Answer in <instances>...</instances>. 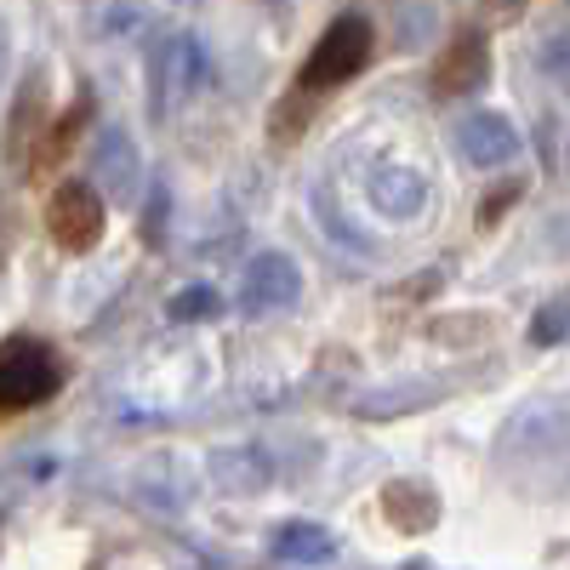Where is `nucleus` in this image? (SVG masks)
Instances as JSON below:
<instances>
[{
    "label": "nucleus",
    "instance_id": "6ab92c4d",
    "mask_svg": "<svg viewBox=\"0 0 570 570\" xmlns=\"http://www.w3.org/2000/svg\"><path fill=\"white\" fill-rule=\"evenodd\" d=\"M142 240H149V246L166 240V188H155V195H149V212H142Z\"/></svg>",
    "mask_w": 570,
    "mask_h": 570
},
{
    "label": "nucleus",
    "instance_id": "9b49d317",
    "mask_svg": "<svg viewBox=\"0 0 570 570\" xmlns=\"http://www.w3.org/2000/svg\"><path fill=\"white\" fill-rule=\"evenodd\" d=\"M268 553L285 559V564H331L337 559V537L325 525H308V519H285L268 537Z\"/></svg>",
    "mask_w": 570,
    "mask_h": 570
},
{
    "label": "nucleus",
    "instance_id": "7ed1b4c3",
    "mask_svg": "<svg viewBox=\"0 0 570 570\" xmlns=\"http://www.w3.org/2000/svg\"><path fill=\"white\" fill-rule=\"evenodd\" d=\"M46 234L63 252H91L104 240V195L98 183H58L46 200Z\"/></svg>",
    "mask_w": 570,
    "mask_h": 570
},
{
    "label": "nucleus",
    "instance_id": "1a4fd4ad",
    "mask_svg": "<svg viewBox=\"0 0 570 570\" xmlns=\"http://www.w3.org/2000/svg\"><path fill=\"white\" fill-rule=\"evenodd\" d=\"M200 75H206L200 40L195 35H171L160 46V58H155V115H166L171 98H188V91L200 86Z\"/></svg>",
    "mask_w": 570,
    "mask_h": 570
},
{
    "label": "nucleus",
    "instance_id": "f257e3e1",
    "mask_svg": "<svg viewBox=\"0 0 570 570\" xmlns=\"http://www.w3.org/2000/svg\"><path fill=\"white\" fill-rule=\"evenodd\" d=\"M63 354L40 337H7L0 348V411H29L63 389Z\"/></svg>",
    "mask_w": 570,
    "mask_h": 570
},
{
    "label": "nucleus",
    "instance_id": "f03ea898",
    "mask_svg": "<svg viewBox=\"0 0 570 570\" xmlns=\"http://www.w3.org/2000/svg\"><path fill=\"white\" fill-rule=\"evenodd\" d=\"M371 46H376V40H371V23H365L360 12H343L337 23L320 35V46L308 52V63L297 69V86L320 98V91L354 80V75L371 63Z\"/></svg>",
    "mask_w": 570,
    "mask_h": 570
},
{
    "label": "nucleus",
    "instance_id": "6e6552de",
    "mask_svg": "<svg viewBox=\"0 0 570 570\" xmlns=\"http://www.w3.org/2000/svg\"><path fill=\"white\" fill-rule=\"evenodd\" d=\"M365 200H371V212H383L389 223H411L428 206V177L416 166H376L365 177Z\"/></svg>",
    "mask_w": 570,
    "mask_h": 570
},
{
    "label": "nucleus",
    "instance_id": "9d476101",
    "mask_svg": "<svg viewBox=\"0 0 570 570\" xmlns=\"http://www.w3.org/2000/svg\"><path fill=\"white\" fill-rule=\"evenodd\" d=\"M383 513H389V525L400 537H428L440 525V497L422 480H389L383 485Z\"/></svg>",
    "mask_w": 570,
    "mask_h": 570
},
{
    "label": "nucleus",
    "instance_id": "2eb2a0df",
    "mask_svg": "<svg viewBox=\"0 0 570 570\" xmlns=\"http://www.w3.org/2000/svg\"><path fill=\"white\" fill-rule=\"evenodd\" d=\"M217 308H223V297L212 292V285H183V292L166 303V314H171L177 325H183V320H212Z\"/></svg>",
    "mask_w": 570,
    "mask_h": 570
},
{
    "label": "nucleus",
    "instance_id": "20e7f679",
    "mask_svg": "<svg viewBox=\"0 0 570 570\" xmlns=\"http://www.w3.org/2000/svg\"><path fill=\"white\" fill-rule=\"evenodd\" d=\"M303 297V268L292 252H257L240 274V308L246 314H285Z\"/></svg>",
    "mask_w": 570,
    "mask_h": 570
},
{
    "label": "nucleus",
    "instance_id": "ddd939ff",
    "mask_svg": "<svg viewBox=\"0 0 570 570\" xmlns=\"http://www.w3.org/2000/svg\"><path fill=\"white\" fill-rule=\"evenodd\" d=\"M212 473L223 485H263L268 480V462L257 451H217L212 456Z\"/></svg>",
    "mask_w": 570,
    "mask_h": 570
},
{
    "label": "nucleus",
    "instance_id": "39448f33",
    "mask_svg": "<svg viewBox=\"0 0 570 570\" xmlns=\"http://www.w3.org/2000/svg\"><path fill=\"white\" fill-rule=\"evenodd\" d=\"M91 177L109 200L120 206H137L142 195V155H137V137H126L120 126H109L98 142H91Z\"/></svg>",
    "mask_w": 570,
    "mask_h": 570
},
{
    "label": "nucleus",
    "instance_id": "a211bd4d",
    "mask_svg": "<svg viewBox=\"0 0 570 570\" xmlns=\"http://www.w3.org/2000/svg\"><path fill=\"white\" fill-rule=\"evenodd\" d=\"M519 195H525V183H502V188H491V195H485V206H480V228H497V217L502 212H513L519 206Z\"/></svg>",
    "mask_w": 570,
    "mask_h": 570
},
{
    "label": "nucleus",
    "instance_id": "0eeeda50",
    "mask_svg": "<svg viewBox=\"0 0 570 570\" xmlns=\"http://www.w3.org/2000/svg\"><path fill=\"white\" fill-rule=\"evenodd\" d=\"M456 155H462L468 166L497 171V166H508V160L519 155V126H513L508 115H497V109L468 115V120H456Z\"/></svg>",
    "mask_w": 570,
    "mask_h": 570
},
{
    "label": "nucleus",
    "instance_id": "dca6fc26",
    "mask_svg": "<svg viewBox=\"0 0 570 570\" xmlns=\"http://www.w3.org/2000/svg\"><path fill=\"white\" fill-rule=\"evenodd\" d=\"M564 331H570V297L542 303L537 320H531V343H537V348H553V343H564Z\"/></svg>",
    "mask_w": 570,
    "mask_h": 570
},
{
    "label": "nucleus",
    "instance_id": "f8f14e48",
    "mask_svg": "<svg viewBox=\"0 0 570 570\" xmlns=\"http://www.w3.org/2000/svg\"><path fill=\"white\" fill-rule=\"evenodd\" d=\"M91 109H98V104H91V98H80V104H75V109H69V115H63L52 131H40V142H35V160H29V171H35V177H40L46 166H58V160L75 149V137L86 131Z\"/></svg>",
    "mask_w": 570,
    "mask_h": 570
},
{
    "label": "nucleus",
    "instance_id": "aec40b11",
    "mask_svg": "<svg viewBox=\"0 0 570 570\" xmlns=\"http://www.w3.org/2000/svg\"><path fill=\"white\" fill-rule=\"evenodd\" d=\"M485 7H491V12L502 18V23H513L519 12H525V0H485Z\"/></svg>",
    "mask_w": 570,
    "mask_h": 570
},
{
    "label": "nucleus",
    "instance_id": "423d86ee",
    "mask_svg": "<svg viewBox=\"0 0 570 570\" xmlns=\"http://www.w3.org/2000/svg\"><path fill=\"white\" fill-rule=\"evenodd\" d=\"M491 80V40L480 29H456V40L440 52L434 63V91L440 98H468Z\"/></svg>",
    "mask_w": 570,
    "mask_h": 570
},
{
    "label": "nucleus",
    "instance_id": "f3484780",
    "mask_svg": "<svg viewBox=\"0 0 570 570\" xmlns=\"http://www.w3.org/2000/svg\"><path fill=\"white\" fill-rule=\"evenodd\" d=\"M542 69H548V80H553L559 91H570V35L542 40Z\"/></svg>",
    "mask_w": 570,
    "mask_h": 570
},
{
    "label": "nucleus",
    "instance_id": "4468645a",
    "mask_svg": "<svg viewBox=\"0 0 570 570\" xmlns=\"http://www.w3.org/2000/svg\"><path fill=\"white\" fill-rule=\"evenodd\" d=\"M428 400H440V389H383L360 400V416H400L405 405H428Z\"/></svg>",
    "mask_w": 570,
    "mask_h": 570
}]
</instances>
